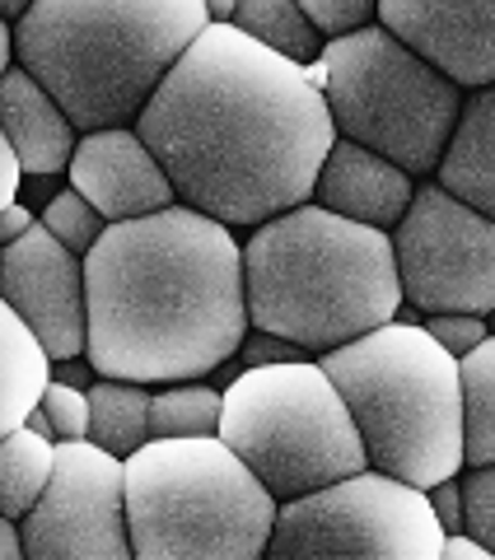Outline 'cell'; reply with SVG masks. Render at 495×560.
I'll list each match as a JSON object with an SVG mask.
<instances>
[{
    "label": "cell",
    "mask_w": 495,
    "mask_h": 560,
    "mask_svg": "<svg viewBox=\"0 0 495 560\" xmlns=\"http://www.w3.org/2000/svg\"><path fill=\"white\" fill-rule=\"evenodd\" d=\"M84 355L99 378L197 383L248 341L243 248L192 206L108 224L84 257Z\"/></svg>",
    "instance_id": "cell-2"
},
{
    "label": "cell",
    "mask_w": 495,
    "mask_h": 560,
    "mask_svg": "<svg viewBox=\"0 0 495 560\" xmlns=\"http://www.w3.org/2000/svg\"><path fill=\"white\" fill-rule=\"evenodd\" d=\"M20 178H24V168H20V160H14L5 131H0V210H10L14 201H20Z\"/></svg>",
    "instance_id": "cell-31"
},
{
    "label": "cell",
    "mask_w": 495,
    "mask_h": 560,
    "mask_svg": "<svg viewBox=\"0 0 495 560\" xmlns=\"http://www.w3.org/2000/svg\"><path fill=\"white\" fill-rule=\"evenodd\" d=\"M24 430H33V434H43V440H51V444H57V430H51V420H47V411H43V407H33V411H28Z\"/></svg>",
    "instance_id": "cell-37"
},
{
    "label": "cell",
    "mask_w": 495,
    "mask_h": 560,
    "mask_svg": "<svg viewBox=\"0 0 495 560\" xmlns=\"http://www.w3.org/2000/svg\"><path fill=\"white\" fill-rule=\"evenodd\" d=\"M248 327L323 360L369 337L402 308L393 234L350 224L323 206H295L243 243Z\"/></svg>",
    "instance_id": "cell-3"
},
{
    "label": "cell",
    "mask_w": 495,
    "mask_h": 560,
    "mask_svg": "<svg viewBox=\"0 0 495 560\" xmlns=\"http://www.w3.org/2000/svg\"><path fill=\"white\" fill-rule=\"evenodd\" d=\"M458 378H463V467H495V337L458 360Z\"/></svg>",
    "instance_id": "cell-22"
},
{
    "label": "cell",
    "mask_w": 495,
    "mask_h": 560,
    "mask_svg": "<svg viewBox=\"0 0 495 560\" xmlns=\"http://www.w3.org/2000/svg\"><path fill=\"white\" fill-rule=\"evenodd\" d=\"M463 537L495 556V467H472L463 481Z\"/></svg>",
    "instance_id": "cell-26"
},
{
    "label": "cell",
    "mask_w": 495,
    "mask_h": 560,
    "mask_svg": "<svg viewBox=\"0 0 495 560\" xmlns=\"http://www.w3.org/2000/svg\"><path fill=\"white\" fill-rule=\"evenodd\" d=\"M393 261L402 304L435 313H495V220L453 201L445 187H416L402 224L393 230Z\"/></svg>",
    "instance_id": "cell-10"
},
{
    "label": "cell",
    "mask_w": 495,
    "mask_h": 560,
    "mask_svg": "<svg viewBox=\"0 0 495 560\" xmlns=\"http://www.w3.org/2000/svg\"><path fill=\"white\" fill-rule=\"evenodd\" d=\"M412 197H416V187L398 164L350 145L342 136H337V145H332L323 173H318V183H313V206H323L350 224L383 230V234L402 224Z\"/></svg>",
    "instance_id": "cell-15"
},
{
    "label": "cell",
    "mask_w": 495,
    "mask_h": 560,
    "mask_svg": "<svg viewBox=\"0 0 495 560\" xmlns=\"http://www.w3.org/2000/svg\"><path fill=\"white\" fill-rule=\"evenodd\" d=\"M136 560H262L280 504L220 440H150L127 463Z\"/></svg>",
    "instance_id": "cell-6"
},
{
    "label": "cell",
    "mask_w": 495,
    "mask_h": 560,
    "mask_svg": "<svg viewBox=\"0 0 495 560\" xmlns=\"http://www.w3.org/2000/svg\"><path fill=\"white\" fill-rule=\"evenodd\" d=\"M51 383V360L24 318L0 300V440L20 430Z\"/></svg>",
    "instance_id": "cell-18"
},
{
    "label": "cell",
    "mask_w": 495,
    "mask_h": 560,
    "mask_svg": "<svg viewBox=\"0 0 495 560\" xmlns=\"http://www.w3.org/2000/svg\"><path fill=\"white\" fill-rule=\"evenodd\" d=\"M430 495V510L439 518V528H445V537H463V481H439L435 490H426Z\"/></svg>",
    "instance_id": "cell-30"
},
{
    "label": "cell",
    "mask_w": 495,
    "mask_h": 560,
    "mask_svg": "<svg viewBox=\"0 0 495 560\" xmlns=\"http://www.w3.org/2000/svg\"><path fill=\"white\" fill-rule=\"evenodd\" d=\"M202 28V0H38L14 20V57L94 136L131 127Z\"/></svg>",
    "instance_id": "cell-4"
},
{
    "label": "cell",
    "mask_w": 495,
    "mask_h": 560,
    "mask_svg": "<svg viewBox=\"0 0 495 560\" xmlns=\"http://www.w3.org/2000/svg\"><path fill=\"white\" fill-rule=\"evenodd\" d=\"M33 224H38V220H33L28 206H20V201H14L10 210H0V253H5L10 243H20V238L33 230Z\"/></svg>",
    "instance_id": "cell-32"
},
{
    "label": "cell",
    "mask_w": 495,
    "mask_h": 560,
    "mask_svg": "<svg viewBox=\"0 0 495 560\" xmlns=\"http://www.w3.org/2000/svg\"><path fill=\"white\" fill-rule=\"evenodd\" d=\"M439 341V350H449L453 360H468L476 346H482L491 331H486V318H468V313H435V318L421 323Z\"/></svg>",
    "instance_id": "cell-28"
},
{
    "label": "cell",
    "mask_w": 495,
    "mask_h": 560,
    "mask_svg": "<svg viewBox=\"0 0 495 560\" xmlns=\"http://www.w3.org/2000/svg\"><path fill=\"white\" fill-rule=\"evenodd\" d=\"M234 28L248 33L257 47L276 51L280 61H290L299 70H309L323 61V38L313 33V24L304 20V10L295 0H239L234 10Z\"/></svg>",
    "instance_id": "cell-20"
},
{
    "label": "cell",
    "mask_w": 495,
    "mask_h": 560,
    "mask_svg": "<svg viewBox=\"0 0 495 560\" xmlns=\"http://www.w3.org/2000/svg\"><path fill=\"white\" fill-rule=\"evenodd\" d=\"M445 560H495L486 547H476L472 537H449L445 541Z\"/></svg>",
    "instance_id": "cell-34"
},
{
    "label": "cell",
    "mask_w": 495,
    "mask_h": 560,
    "mask_svg": "<svg viewBox=\"0 0 495 560\" xmlns=\"http://www.w3.org/2000/svg\"><path fill=\"white\" fill-rule=\"evenodd\" d=\"M435 187H445L453 201L472 206L476 215L495 220V84L463 98L445 160L435 168Z\"/></svg>",
    "instance_id": "cell-17"
},
{
    "label": "cell",
    "mask_w": 495,
    "mask_h": 560,
    "mask_svg": "<svg viewBox=\"0 0 495 560\" xmlns=\"http://www.w3.org/2000/svg\"><path fill=\"white\" fill-rule=\"evenodd\" d=\"M234 10L239 5H229V0H210V5H206V24H234Z\"/></svg>",
    "instance_id": "cell-38"
},
{
    "label": "cell",
    "mask_w": 495,
    "mask_h": 560,
    "mask_svg": "<svg viewBox=\"0 0 495 560\" xmlns=\"http://www.w3.org/2000/svg\"><path fill=\"white\" fill-rule=\"evenodd\" d=\"M0 560H24L20 523H14V518H0Z\"/></svg>",
    "instance_id": "cell-35"
},
{
    "label": "cell",
    "mask_w": 495,
    "mask_h": 560,
    "mask_svg": "<svg viewBox=\"0 0 495 560\" xmlns=\"http://www.w3.org/2000/svg\"><path fill=\"white\" fill-rule=\"evenodd\" d=\"M10 61H14V28H10L5 14H0V80H5L10 70H14Z\"/></svg>",
    "instance_id": "cell-36"
},
{
    "label": "cell",
    "mask_w": 495,
    "mask_h": 560,
    "mask_svg": "<svg viewBox=\"0 0 495 560\" xmlns=\"http://www.w3.org/2000/svg\"><path fill=\"white\" fill-rule=\"evenodd\" d=\"M299 10H304V20L313 24V33L323 43H337L369 24H379V5H369V0H304Z\"/></svg>",
    "instance_id": "cell-25"
},
{
    "label": "cell",
    "mask_w": 495,
    "mask_h": 560,
    "mask_svg": "<svg viewBox=\"0 0 495 560\" xmlns=\"http://www.w3.org/2000/svg\"><path fill=\"white\" fill-rule=\"evenodd\" d=\"M38 224L61 243V248L76 253V257H90V248L103 238V230H108L99 210L84 201L80 191H70V187L61 191V197H51V201H47V210H43V220H38Z\"/></svg>",
    "instance_id": "cell-24"
},
{
    "label": "cell",
    "mask_w": 495,
    "mask_h": 560,
    "mask_svg": "<svg viewBox=\"0 0 495 560\" xmlns=\"http://www.w3.org/2000/svg\"><path fill=\"white\" fill-rule=\"evenodd\" d=\"M445 541L426 490L360 471L280 504L262 560H445Z\"/></svg>",
    "instance_id": "cell-9"
},
{
    "label": "cell",
    "mask_w": 495,
    "mask_h": 560,
    "mask_svg": "<svg viewBox=\"0 0 495 560\" xmlns=\"http://www.w3.org/2000/svg\"><path fill=\"white\" fill-rule=\"evenodd\" d=\"M225 393L210 383H169L150 397V440H220Z\"/></svg>",
    "instance_id": "cell-23"
},
{
    "label": "cell",
    "mask_w": 495,
    "mask_h": 560,
    "mask_svg": "<svg viewBox=\"0 0 495 560\" xmlns=\"http://www.w3.org/2000/svg\"><path fill=\"white\" fill-rule=\"evenodd\" d=\"M220 444L272 490L276 504L369 471L356 420L318 360L243 370L225 388Z\"/></svg>",
    "instance_id": "cell-7"
},
{
    "label": "cell",
    "mask_w": 495,
    "mask_h": 560,
    "mask_svg": "<svg viewBox=\"0 0 495 560\" xmlns=\"http://www.w3.org/2000/svg\"><path fill=\"white\" fill-rule=\"evenodd\" d=\"M51 471H57V444L24 425L10 430L0 440V518L20 523L43 500Z\"/></svg>",
    "instance_id": "cell-21"
},
{
    "label": "cell",
    "mask_w": 495,
    "mask_h": 560,
    "mask_svg": "<svg viewBox=\"0 0 495 560\" xmlns=\"http://www.w3.org/2000/svg\"><path fill=\"white\" fill-rule=\"evenodd\" d=\"M66 173H70V191H80L103 215V224L146 220L154 210L179 206L169 173L159 168L150 145L131 127L84 136Z\"/></svg>",
    "instance_id": "cell-14"
},
{
    "label": "cell",
    "mask_w": 495,
    "mask_h": 560,
    "mask_svg": "<svg viewBox=\"0 0 495 560\" xmlns=\"http://www.w3.org/2000/svg\"><path fill=\"white\" fill-rule=\"evenodd\" d=\"M0 131H5L20 168L33 173V178L70 168L76 145H80L70 117L57 108V98H51L24 66H14L10 75L0 80Z\"/></svg>",
    "instance_id": "cell-16"
},
{
    "label": "cell",
    "mask_w": 495,
    "mask_h": 560,
    "mask_svg": "<svg viewBox=\"0 0 495 560\" xmlns=\"http://www.w3.org/2000/svg\"><path fill=\"white\" fill-rule=\"evenodd\" d=\"M323 70V98L342 140L398 164L406 178L439 168L463 113V90H453L383 24L327 43Z\"/></svg>",
    "instance_id": "cell-8"
},
{
    "label": "cell",
    "mask_w": 495,
    "mask_h": 560,
    "mask_svg": "<svg viewBox=\"0 0 495 560\" xmlns=\"http://www.w3.org/2000/svg\"><path fill=\"white\" fill-rule=\"evenodd\" d=\"M0 300L24 318L51 364L80 360L90 337V300H84V257L61 248L43 224L0 253Z\"/></svg>",
    "instance_id": "cell-12"
},
{
    "label": "cell",
    "mask_w": 495,
    "mask_h": 560,
    "mask_svg": "<svg viewBox=\"0 0 495 560\" xmlns=\"http://www.w3.org/2000/svg\"><path fill=\"white\" fill-rule=\"evenodd\" d=\"M90 374H94V370H80L76 360H66V364H57V370H51V378L66 383V388H76V393H90L94 383H99V378H90Z\"/></svg>",
    "instance_id": "cell-33"
},
{
    "label": "cell",
    "mask_w": 495,
    "mask_h": 560,
    "mask_svg": "<svg viewBox=\"0 0 495 560\" xmlns=\"http://www.w3.org/2000/svg\"><path fill=\"white\" fill-rule=\"evenodd\" d=\"M379 24L406 43L426 66H435L453 90H491L495 84V5H416V0H383Z\"/></svg>",
    "instance_id": "cell-13"
},
{
    "label": "cell",
    "mask_w": 495,
    "mask_h": 560,
    "mask_svg": "<svg viewBox=\"0 0 495 560\" xmlns=\"http://www.w3.org/2000/svg\"><path fill=\"white\" fill-rule=\"evenodd\" d=\"M239 355H243V370H276V364L313 360L309 350H299V346L286 341V337H272V331H253V337L239 346Z\"/></svg>",
    "instance_id": "cell-29"
},
{
    "label": "cell",
    "mask_w": 495,
    "mask_h": 560,
    "mask_svg": "<svg viewBox=\"0 0 495 560\" xmlns=\"http://www.w3.org/2000/svg\"><path fill=\"white\" fill-rule=\"evenodd\" d=\"M486 331H491V337H495V313H491V318H486Z\"/></svg>",
    "instance_id": "cell-39"
},
{
    "label": "cell",
    "mask_w": 495,
    "mask_h": 560,
    "mask_svg": "<svg viewBox=\"0 0 495 560\" xmlns=\"http://www.w3.org/2000/svg\"><path fill=\"white\" fill-rule=\"evenodd\" d=\"M38 407L47 411L51 430H57V444L90 440V397H84V393H76V388H66V383L51 378Z\"/></svg>",
    "instance_id": "cell-27"
},
{
    "label": "cell",
    "mask_w": 495,
    "mask_h": 560,
    "mask_svg": "<svg viewBox=\"0 0 495 560\" xmlns=\"http://www.w3.org/2000/svg\"><path fill=\"white\" fill-rule=\"evenodd\" d=\"M318 364L356 420L369 471L416 490L463 471V378L421 323L393 318Z\"/></svg>",
    "instance_id": "cell-5"
},
{
    "label": "cell",
    "mask_w": 495,
    "mask_h": 560,
    "mask_svg": "<svg viewBox=\"0 0 495 560\" xmlns=\"http://www.w3.org/2000/svg\"><path fill=\"white\" fill-rule=\"evenodd\" d=\"M136 136L169 173L179 206L234 224H267L313 201L337 127L323 90L234 24H206L136 117Z\"/></svg>",
    "instance_id": "cell-1"
},
{
    "label": "cell",
    "mask_w": 495,
    "mask_h": 560,
    "mask_svg": "<svg viewBox=\"0 0 495 560\" xmlns=\"http://www.w3.org/2000/svg\"><path fill=\"white\" fill-rule=\"evenodd\" d=\"M90 444L113 453L127 463L136 448L150 444V397L140 383H117V378H99L90 393Z\"/></svg>",
    "instance_id": "cell-19"
},
{
    "label": "cell",
    "mask_w": 495,
    "mask_h": 560,
    "mask_svg": "<svg viewBox=\"0 0 495 560\" xmlns=\"http://www.w3.org/2000/svg\"><path fill=\"white\" fill-rule=\"evenodd\" d=\"M20 541L24 560H136L122 458L90 440L57 444V471L20 518Z\"/></svg>",
    "instance_id": "cell-11"
}]
</instances>
